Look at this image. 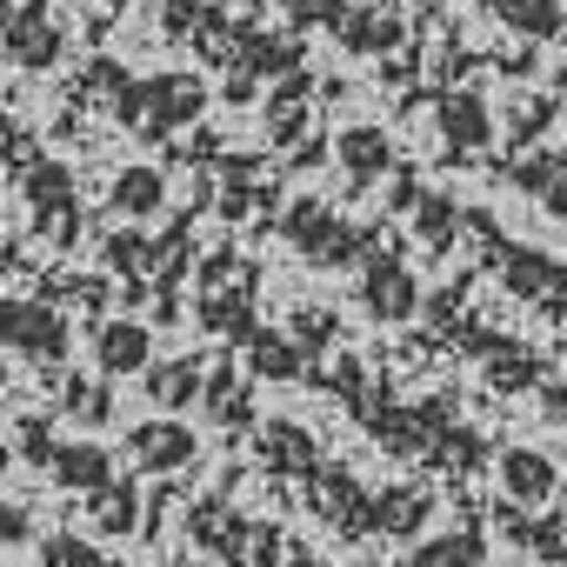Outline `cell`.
Wrapping results in <instances>:
<instances>
[{"label":"cell","mask_w":567,"mask_h":567,"mask_svg":"<svg viewBox=\"0 0 567 567\" xmlns=\"http://www.w3.org/2000/svg\"><path fill=\"white\" fill-rule=\"evenodd\" d=\"M247 368H234V361H214L207 368V388H200V408H207V421H220V427H247L254 421V394H247Z\"/></svg>","instance_id":"cell-14"},{"label":"cell","mask_w":567,"mask_h":567,"mask_svg":"<svg viewBox=\"0 0 567 567\" xmlns=\"http://www.w3.org/2000/svg\"><path fill=\"white\" fill-rule=\"evenodd\" d=\"M41 567H121V560L101 554V547L81 540V534H48V540H41Z\"/></svg>","instance_id":"cell-31"},{"label":"cell","mask_w":567,"mask_h":567,"mask_svg":"<svg viewBox=\"0 0 567 567\" xmlns=\"http://www.w3.org/2000/svg\"><path fill=\"white\" fill-rule=\"evenodd\" d=\"M254 94H260V74H247V68H234V74L220 81V101H227V107H254Z\"/></svg>","instance_id":"cell-37"},{"label":"cell","mask_w":567,"mask_h":567,"mask_svg":"<svg viewBox=\"0 0 567 567\" xmlns=\"http://www.w3.org/2000/svg\"><path fill=\"white\" fill-rule=\"evenodd\" d=\"M494 474H501V494H507L514 507H540V501L560 494V467H554L540 447H501Z\"/></svg>","instance_id":"cell-9"},{"label":"cell","mask_w":567,"mask_h":567,"mask_svg":"<svg viewBox=\"0 0 567 567\" xmlns=\"http://www.w3.org/2000/svg\"><path fill=\"white\" fill-rule=\"evenodd\" d=\"M280 240H288L295 254H308V267H348L368 247V234L348 227L328 200H288L280 207Z\"/></svg>","instance_id":"cell-2"},{"label":"cell","mask_w":567,"mask_h":567,"mask_svg":"<svg viewBox=\"0 0 567 567\" xmlns=\"http://www.w3.org/2000/svg\"><path fill=\"white\" fill-rule=\"evenodd\" d=\"M434 127H441L447 161H474V154L494 147V107H487V94H474V87H447V94L434 101Z\"/></svg>","instance_id":"cell-4"},{"label":"cell","mask_w":567,"mask_h":567,"mask_svg":"<svg viewBox=\"0 0 567 567\" xmlns=\"http://www.w3.org/2000/svg\"><path fill=\"white\" fill-rule=\"evenodd\" d=\"M107 207H114V214H127V220H154V214L167 207V174H161V167H147V161L121 167V174H114V187H107Z\"/></svg>","instance_id":"cell-16"},{"label":"cell","mask_w":567,"mask_h":567,"mask_svg":"<svg viewBox=\"0 0 567 567\" xmlns=\"http://www.w3.org/2000/svg\"><path fill=\"white\" fill-rule=\"evenodd\" d=\"M0 467H8V447H0Z\"/></svg>","instance_id":"cell-41"},{"label":"cell","mask_w":567,"mask_h":567,"mask_svg":"<svg viewBox=\"0 0 567 567\" xmlns=\"http://www.w3.org/2000/svg\"><path fill=\"white\" fill-rule=\"evenodd\" d=\"M540 414H547L554 427H567V374H554V381H540Z\"/></svg>","instance_id":"cell-38"},{"label":"cell","mask_w":567,"mask_h":567,"mask_svg":"<svg viewBox=\"0 0 567 567\" xmlns=\"http://www.w3.org/2000/svg\"><path fill=\"white\" fill-rule=\"evenodd\" d=\"M141 381H147V401H154L161 414H187V408H200L207 368H200V361H154Z\"/></svg>","instance_id":"cell-17"},{"label":"cell","mask_w":567,"mask_h":567,"mask_svg":"<svg viewBox=\"0 0 567 567\" xmlns=\"http://www.w3.org/2000/svg\"><path fill=\"white\" fill-rule=\"evenodd\" d=\"M427 520H434V494H427V487L394 481V487L374 494V534H388V540H414Z\"/></svg>","instance_id":"cell-13"},{"label":"cell","mask_w":567,"mask_h":567,"mask_svg":"<svg viewBox=\"0 0 567 567\" xmlns=\"http://www.w3.org/2000/svg\"><path fill=\"white\" fill-rule=\"evenodd\" d=\"M507 181H514L520 194H534L547 214H567V154H520V161L507 167Z\"/></svg>","instance_id":"cell-21"},{"label":"cell","mask_w":567,"mask_h":567,"mask_svg":"<svg viewBox=\"0 0 567 567\" xmlns=\"http://www.w3.org/2000/svg\"><path fill=\"white\" fill-rule=\"evenodd\" d=\"M487 381L507 388V394H514V388H534V381H540V361H534L527 348H494V354H487Z\"/></svg>","instance_id":"cell-32"},{"label":"cell","mask_w":567,"mask_h":567,"mask_svg":"<svg viewBox=\"0 0 567 567\" xmlns=\"http://www.w3.org/2000/svg\"><path fill=\"white\" fill-rule=\"evenodd\" d=\"M288 567H334V560H321V554H308V547H295V554H288Z\"/></svg>","instance_id":"cell-39"},{"label":"cell","mask_w":567,"mask_h":567,"mask_svg":"<svg viewBox=\"0 0 567 567\" xmlns=\"http://www.w3.org/2000/svg\"><path fill=\"white\" fill-rule=\"evenodd\" d=\"M200 328L207 334H220V341H234V348H247L260 328H254V301L247 295H200Z\"/></svg>","instance_id":"cell-27"},{"label":"cell","mask_w":567,"mask_h":567,"mask_svg":"<svg viewBox=\"0 0 567 567\" xmlns=\"http://www.w3.org/2000/svg\"><path fill=\"white\" fill-rule=\"evenodd\" d=\"M554 114H560L554 94H514V101H507V134H514V147H534V141L554 127Z\"/></svg>","instance_id":"cell-29"},{"label":"cell","mask_w":567,"mask_h":567,"mask_svg":"<svg viewBox=\"0 0 567 567\" xmlns=\"http://www.w3.org/2000/svg\"><path fill=\"white\" fill-rule=\"evenodd\" d=\"M207 101H214V94H207L194 74H147V81H134V87L121 94V107H114V114H121L134 134L161 141V134H181V127H194Z\"/></svg>","instance_id":"cell-1"},{"label":"cell","mask_w":567,"mask_h":567,"mask_svg":"<svg viewBox=\"0 0 567 567\" xmlns=\"http://www.w3.org/2000/svg\"><path fill=\"white\" fill-rule=\"evenodd\" d=\"M147 260H154V247H147L141 234H114V240H107V267H114V274H141Z\"/></svg>","instance_id":"cell-35"},{"label":"cell","mask_w":567,"mask_h":567,"mask_svg":"<svg viewBox=\"0 0 567 567\" xmlns=\"http://www.w3.org/2000/svg\"><path fill=\"white\" fill-rule=\"evenodd\" d=\"M288 334L308 348V361L321 354V348H334V334H341V321H334V308H295V321H288Z\"/></svg>","instance_id":"cell-33"},{"label":"cell","mask_w":567,"mask_h":567,"mask_svg":"<svg viewBox=\"0 0 567 567\" xmlns=\"http://www.w3.org/2000/svg\"><path fill=\"white\" fill-rule=\"evenodd\" d=\"M0 348H14L21 361H41V368H61L68 348H74V328L54 301H21L8 295L0 301Z\"/></svg>","instance_id":"cell-3"},{"label":"cell","mask_w":567,"mask_h":567,"mask_svg":"<svg viewBox=\"0 0 567 567\" xmlns=\"http://www.w3.org/2000/svg\"><path fill=\"white\" fill-rule=\"evenodd\" d=\"M240 354H247V374L254 381H301L308 374V348L295 334H274V328H260Z\"/></svg>","instance_id":"cell-18"},{"label":"cell","mask_w":567,"mask_h":567,"mask_svg":"<svg viewBox=\"0 0 567 567\" xmlns=\"http://www.w3.org/2000/svg\"><path fill=\"white\" fill-rule=\"evenodd\" d=\"M501 534L507 540H520L534 560H567V514L560 520H534V507H501Z\"/></svg>","instance_id":"cell-23"},{"label":"cell","mask_w":567,"mask_h":567,"mask_svg":"<svg viewBox=\"0 0 567 567\" xmlns=\"http://www.w3.org/2000/svg\"><path fill=\"white\" fill-rule=\"evenodd\" d=\"M194 454H200V434H194L187 421H174V414L127 427V461H134L141 474H181Z\"/></svg>","instance_id":"cell-5"},{"label":"cell","mask_w":567,"mask_h":567,"mask_svg":"<svg viewBox=\"0 0 567 567\" xmlns=\"http://www.w3.org/2000/svg\"><path fill=\"white\" fill-rule=\"evenodd\" d=\"M61 414L81 421V427H107V421H114V388H107V374H101V381H94V374H68V381H61Z\"/></svg>","instance_id":"cell-26"},{"label":"cell","mask_w":567,"mask_h":567,"mask_svg":"<svg viewBox=\"0 0 567 567\" xmlns=\"http://www.w3.org/2000/svg\"><path fill=\"white\" fill-rule=\"evenodd\" d=\"M481 560H487V534L481 527H447V534L414 540V554L401 567H481Z\"/></svg>","instance_id":"cell-22"},{"label":"cell","mask_w":567,"mask_h":567,"mask_svg":"<svg viewBox=\"0 0 567 567\" xmlns=\"http://www.w3.org/2000/svg\"><path fill=\"white\" fill-rule=\"evenodd\" d=\"M187 534H194L214 560L247 567V534H254V520H240L227 501H194V507H187Z\"/></svg>","instance_id":"cell-10"},{"label":"cell","mask_w":567,"mask_h":567,"mask_svg":"<svg viewBox=\"0 0 567 567\" xmlns=\"http://www.w3.org/2000/svg\"><path fill=\"white\" fill-rule=\"evenodd\" d=\"M48 481L68 487V494H101V487L121 481V474H114V454H107L101 441H61L54 461H48Z\"/></svg>","instance_id":"cell-12"},{"label":"cell","mask_w":567,"mask_h":567,"mask_svg":"<svg viewBox=\"0 0 567 567\" xmlns=\"http://www.w3.org/2000/svg\"><path fill=\"white\" fill-rule=\"evenodd\" d=\"M260 461L274 474H321V447L301 421H267L260 427Z\"/></svg>","instance_id":"cell-15"},{"label":"cell","mask_w":567,"mask_h":567,"mask_svg":"<svg viewBox=\"0 0 567 567\" xmlns=\"http://www.w3.org/2000/svg\"><path fill=\"white\" fill-rule=\"evenodd\" d=\"M494 14H501L520 41H560V28H567V0H494Z\"/></svg>","instance_id":"cell-25"},{"label":"cell","mask_w":567,"mask_h":567,"mask_svg":"<svg viewBox=\"0 0 567 567\" xmlns=\"http://www.w3.org/2000/svg\"><path fill=\"white\" fill-rule=\"evenodd\" d=\"M94 368H101L107 381L147 374V368H154V328H147V321H127V315L101 321V328H94Z\"/></svg>","instance_id":"cell-8"},{"label":"cell","mask_w":567,"mask_h":567,"mask_svg":"<svg viewBox=\"0 0 567 567\" xmlns=\"http://www.w3.org/2000/svg\"><path fill=\"white\" fill-rule=\"evenodd\" d=\"M334 161L348 167V181H354V187H374V181L394 167V141H388V127L354 121V127H341V134H334Z\"/></svg>","instance_id":"cell-11"},{"label":"cell","mask_w":567,"mask_h":567,"mask_svg":"<svg viewBox=\"0 0 567 567\" xmlns=\"http://www.w3.org/2000/svg\"><path fill=\"white\" fill-rule=\"evenodd\" d=\"M361 308H368L374 321H414V308H421L414 267L394 260V254H374V260L361 267Z\"/></svg>","instance_id":"cell-6"},{"label":"cell","mask_w":567,"mask_h":567,"mask_svg":"<svg viewBox=\"0 0 567 567\" xmlns=\"http://www.w3.org/2000/svg\"><path fill=\"white\" fill-rule=\"evenodd\" d=\"M334 34L348 54H388V48H401V14L394 8H348L334 21Z\"/></svg>","instance_id":"cell-20"},{"label":"cell","mask_w":567,"mask_h":567,"mask_svg":"<svg viewBox=\"0 0 567 567\" xmlns=\"http://www.w3.org/2000/svg\"><path fill=\"white\" fill-rule=\"evenodd\" d=\"M240 48H247L240 68L260 74V81H288V74H301V48H295L288 34H247Z\"/></svg>","instance_id":"cell-28"},{"label":"cell","mask_w":567,"mask_h":567,"mask_svg":"<svg viewBox=\"0 0 567 567\" xmlns=\"http://www.w3.org/2000/svg\"><path fill=\"white\" fill-rule=\"evenodd\" d=\"M494 274L507 280L520 301H560L567 295V267L547 260V254H534V247H514V240H494Z\"/></svg>","instance_id":"cell-7"},{"label":"cell","mask_w":567,"mask_h":567,"mask_svg":"<svg viewBox=\"0 0 567 567\" xmlns=\"http://www.w3.org/2000/svg\"><path fill=\"white\" fill-rule=\"evenodd\" d=\"M54 447H61V441L48 434V421H21V454H28L34 467H48V461H54Z\"/></svg>","instance_id":"cell-36"},{"label":"cell","mask_w":567,"mask_h":567,"mask_svg":"<svg viewBox=\"0 0 567 567\" xmlns=\"http://www.w3.org/2000/svg\"><path fill=\"white\" fill-rule=\"evenodd\" d=\"M87 520H94V534H141L147 527L141 487L134 481H107L101 494H87Z\"/></svg>","instance_id":"cell-24"},{"label":"cell","mask_w":567,"mask_h":567,"mask_svg":"<svg viewBox=\"0 0 567 567\" xmlns=\"http://www.w3.org/2000/svg\"><path fill=\"white\" fill-rule=\"evenodd\" d=\"M560 514H567V481H560Z\"/></svg>","instance_id":"cell-40"},{"label":"cell","mask_w":567,"mask_h":567,"mask_svg":"<svg viewBox=\"0 0 567 567\" xmlns=\"http://www.w3.org/2000/svg\"><path fill=\"white\" fill-rule=\"evenodd\" d=\"M394 207H408V220H414V234H421L427 247H454V227H461V207H454L447 194H427V187H414V181H401V194H394Z\"/></svg>","instance_id":"cell-19"},{"label":"cell","mask_w":567,"mask_h":567,"mask_svg":"<svg viewBox=\"0 0 567 567\" xmlns=\"http://www.w3.org/2000/svg\"><path fill=\"white\" fill-rule=\"evenodd\" d=\"M21 187H28V200H34V214H54V207H74V174H68L61 161H34V167L21 174Z\"/></svg>","instance_id":"cell-30"},{"label":"cell","mask_w":567,"mask_h":567,"mask_svg":"<svg viewBox=\"0 0 567 567\" xmlns=\"http://www.w3.org/2000/svg\"><path fill=\"white\" fill-rule=\"evenodd\" d=\"M34 234H41L48 247H74V240H81V200H74V207H54V214H34Z\"/></svg>","instance_id":"cell-34"}]
</instances>
